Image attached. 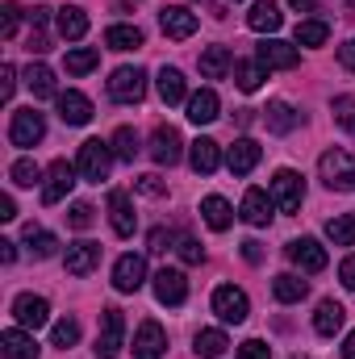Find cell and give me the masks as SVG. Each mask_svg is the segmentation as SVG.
<instances>
[{
	"label": "cell",
	"mask_w": 355,
	"mask_h": 359,
	"mask_svg": "<svg viewBox=\"0 0 355 359\" xmlns=\"http://www.w3.org/2000/svg\"><path fill=\"white\" fill-rule=\"evenodd\" d=\"M155 297H159V305H184V297H188L184 271H176V268L155 271Z\"/></svg>",
	"instance_id": "obj_16"
},
{
	"label": "cell",
	"mask_w": 355,
	"mask_h": 359,
	"mask_svg": "<svg viewBox=\"0 0 355 359\" xmlns=\"http://www.w3.org/2000/svg\"><path fill=\"white\" fill-rule=\"evenodd\" d=\"M201 217H205L209 230H226V226L234 222V209H230L226 196H205V201H201Z\"/></svg>",
	"instance_id": "obj_28"
},
{
	"label": "cell",
	"mask_w": 355,
	"mask_h": 359,
	"mask_svg": "<svg viewBox=\"0 0 355 359\" xmlns=\"http://www.w3.org/2000/svg\"><path fill=\"white\" fill-rule=\"evenodd\" d=\"M0 355L4 359H38L42 355V347L34 343V334H25V330H4L0 334Z\"/></svg>",
	"instance_id": "obj_21"
},
{
	"label": "cell",
	"mask_w": 355,
	"mask_h": 359,
	"mask_svg": "<svg viewBox=\"0 0 355 359\" xmlns=\"http://www.w3.org/2000/svg\"><path fill=\"white\" fill-rule=\"evenodd\" d=\"M213 313H217L222 322L239 326V322H247V313H251V301H247V292H243V288H234V284H222V288H213Z\"/></svg>",
	"instance_id": "obj_7"
},
{
	"label": "cell",
	"mask_w": 355,
	"mask_h": 359,
	"mask_svg": "<svg viewBox=\"0 0 355 359\" xmlns=\"http://www.w3.org/2000/svg\"><path fill=\"white\" fill-rule=\"evenodd\" d=\"M330 38V25L326 21H301L297 25V46H322Z\"/></svg>",
	"instance_id": "obj_41"
},
{
	"label": "cell",
	"mask_w": 355,
	"mask_h": 359,
	"mask_svg": "<svg viewBox=\"0 0 355 359\" xmlns=\"http://www.w3.org/2000/svg\"><path fill=\"white\" fill-rule=\"evenodd\" d=\"M168 351V334L159 322H142L138 334H134V359H163Z\"/></svg>",
	"instance_id": "obj_13"
},
{
	"label": "cell",
	"mask_w": 355,
	"mask_h": 359,
	"mask_svg": "<svg viewBox=\"0 0 355 359\" xmlns=\"http://www.w3.org/2000/svg\"><path fill=\"white\" fill-rule=\"evenodd\" d=\"M17 217V205H13V196H0V222H13Z\"/></svg>",
	"instance_id": "obj_55"
},
{
	"label": "cell",
	"mask_w": 355,
	"mask_h": 359,
	"mask_svg": "<svg viewBox=\"0 0 355 359\" xmlns=\"http://www.w3.org/2000/svg\"><path fill=\"white\" fill-rule=\"evenodd\" d=\"M272 292H276V301H280V305H297V301H305L309 284H305L301 276L284 271V276H276V280H272Z\"/></svg>",
	"instance_id": "obj_29"
},
{
	"label": "cell",
	"mask_w": 355,
	"mask_h": 359,
	"mask_svg": "<svg viewBox=\"0 0 355 359\" xmlns=\"http://www.w3.org/2000/svg\"><path fill=\"white\" fill-rule=\"evenodd\" d=\"M339 280H343V288H351V292H355V255H347V259H343Z\"/></svg>",
	"instance_id": "obj_52"
},
{
	"label": "cell",
	"mask_w": 355,
	"mask_h": 359,
	"mask_svg": "<svg viewBox=\"0 0 355 359\" xmlns=\"http://www.w3.org/2000/svg\"><path fill=\"white\" fill-rule=\"evenodd\" d=\"M267 80V67L255 59V63H234V84L243 92H260V84Z\"/></svg>",
	"instance_id": "obj_37"
},
{
	"label": "cell",
	"mask_w": 355,
	"mask_h": 359,
	"mask_svg": "<svg viewBox=\"0 0 355 359\" xmlns=\"http://www.w3.org/2000/svg\"><path fill=\"white\" fill-rule=\"evenodd\" d=\"M134 188H138V192H147V196H163V192H168V184H163L159 176H138V180H134Z\"/></svg>",
	"instance_id": "obj_51"
},
{
	"label": "cell",
	"mask_w": 355,
	"mask_h": 359,
	"mask_svg": "<svg viewBox=\"0 0 355 359\" xmlns=\"http://www.w3.org/2000/svg\"><path fill=\"white\" fill-rule=\"evenodd\" d=\"M176 251H180V259H184V264H201V259H205V251H201V243H196V238H188V234H180Z\"/></svg>",
	"instance_id": "obj_48"
},
{
	"label": "cell",
	"mask_w": 355,
	"mask_h": 359,
	"mask_svg": "<svg viewBox=\"0 0 355 359\" xmlns=\"http://www.w3.org/2000/svg\"><path fill=\"white\" fill-rule=\"evenodd\" d=\"M339 63H343L347 72H355V38H351V42H343V46H339Z\"/></svg>",
	"instance_id": "obj_54"
},
{
	"label": "cell",
	"mask_w": 355,
	"mask_h": 359,
	"mask_svg": "<svg viewBox=\"0 0 355 359\" xmlns=\"http://www.w3.org/2000/svg\"><path fill=\"white\" fill-rule=\"evenodd\" d=\"M59 34H63L67 42L84 38V34H88V13H84L80 4H67V8H59Z\"/></svg>",
	"instance_id": "obj_30"
},
{
	"label": "cell",
	"mask_w": 355,
	"mask_h": 359,
	"mask_svg": "<svg viewBox=\"0 0 355 359\" xmlns=\"http://www.w3.org/2000/svg\"><path fill=\"white\" fill-rule=\"evenodd\" d=\"M226 347H230V339H226L222 330H201V334H196V343H192V351H196L201 359L226 355Z\"/></svg>",
	"instance_id": "obj_36"
},
{
	"label": "cell",
	"mask_w": 355,
	"mask_h": 359,
	"mask_svg": "<svg viewBox=\"0 0 355 359\" xmlns=\"http://www.w3.org/2000/svg\"><path fill=\"white\" fill-rule=\"evenodd\" d=\"M159 25H163V34H168V38L184 42V38H192V34H196V13H188L184 4H168V8H159Z\"/></svg>",
	"instance_id": "obj_14"
},
{
	"label": "cell",
	"mask_w": 355,
	"mask_h": 359,
	"mask_svg": "<svg viewBox=\"0 0 355 359\" xmlns=\"http://www.w3.org/2000/svg\"><path fill=\"white\" fill-rule=\"evenodd\" d=\"M184 76H180V67H163L159 72V96H163V104H180L184 100Z\"/></svg>",
	"instance_id": "obj_38"
},
{
	"label": "cell",
	"mask_w": 355,
	"mask_h": 359,
	"mask_svg": "<svg viewBox=\"0 0 355 359\" xmlns=\"http://www.w3.org/2000/svg\"><path fill=\"white\" fill-rule=\"evenodd\" d=\"M67 222H72V230H88L92 222H96V209H92L88 201H76V205L67 209Z\"/></svg>",
	"instance_id": "obj_45"
},
{
	"label": "cell",
	"mask_w": 355,
	"mask_h": 359,
	"mask_svg": "<svg viewBox=\"0 0 355 359\" xmlns=\"http://www.w3.org/2000/svg\"><path fill=\"white\" fill-rule=\"evenodd\" d=\"M176 243H180L176 230H163V226H159V230H151V251H155V255H168Z\"/></svg>",
	"instance_id": "obj_46"
},
{
	"label": "cell",
	"mask_w": 355,
	"mask_h": 359,
	"mask_svg": "<svg viewBox=\"0 0 355 359\" xmlns=\"http://www.w3.org/2000/svg\"><path fill=\"white\" fill-rule=\"evenodd\" d=\"M188 163H192L196 176H209V172H217V163H222V147H217L213 138H196V142L188 147Z\"/></svg>",
	"instance_id": "obj_22"
},
{
	"label": "cell",
	"mask_w": 355,
	"mask_h": 359,
	"mask_svg": "<svg viewBox=\"0 0 355 359\" xmlns=\"http://www.w3.org/2000/svg\"><path fill=\"white\" fill-rule=\"evenodd\" d=\"M343 322H347V309H343L339 301H322L318 313H314V330H318L322 339H335V334L343 330Z\"/></svg>",
	"instance_id": "obj_24"
},
{
	"label": "cell",
	"mask_w": 355,
	"mask_h": 359,
	"mask_svg": "<svg viewBox=\"0 0 355 359\" xmlns=\"http://www.w3.org/2000/svg\"><path fill=\"white\" fill-rule=\"evenodd\" d=\"M343 359H355V330L347 334V343H343Z\"/></svg>",
	"instance_id": "obj_58"
},
{
	"label": "cell",
	"mask_w": 355,
	"mask_h": 359,
	"mask_svg": "<svg viewBox=\"0 0 355 359\" xmlns=\"http://www.w3.org/2000/svg\"><path fill=\"white\" fill-rule=\"evenodd\" d=\"M25 88L34 92L38 100H46V96H59V88H55V72H51L46 63H29V72H25Z\"/></svg>",
	"instance_id": "obj_31"
},
{
	"label": "cell",
	"mask_w": 355,
	"mask_h": 359,
	"mask_svg": "<svg viewBox=\"0 0 355 359\" xmlns=\"http://www.w3.org/2000/svg\"><path fill=\"white\" fill-rule=\"evenodd\" d=\"M297 126H301V113H297L288 100H272V104H267V130H272V134H293Z\"/></svg>",
	"instance_id": "obj_27"
},
{
	"label": "cell",
	"mask_w": 355,
	"mask_h": 359,
	"mask_svg": "<svg viewBox=\"0 0 355 359\" xmlns=\"http://www.w3.org/2000/svg\"><path fill=\"white\" fill-rule=\"evenodd\" d=\"M288 259H293L301 271H309V276L326 268V251H322L314 238H293V243H288Z\"/></svg>",
	"instance_id": "obj_19"
},
{
	"label": "cell",
	"mask_w": 355,
	"mask_h": 359,
	"mask_svg": "<svg viewBox=\"0 0 355 359\" xmlns=\"http://www.w3.org/2000/svg\"><path fill=\"white\" fill-rule=\"evenodd\" d=\"M113 147L109 142H100V138H88L84 147H80V159H76V168H80V176L92 180V184H100V180H109V168H113Z\"/></svg>",
	"instance_id": "obj_4"
},
{
	"label": "cell",
	"mask_w": 355,
	"mask_h": 359,
	"mask_svg": "<svg viewBox=\"0 0 355 359\" xmlns=\"http://www.w3.org/2000/svg\"><path fill=\"white\" fill-rule=\"evenodd\" d=\"M25 247H29V255H34V259H51V255L59 251V238H55L51 230L25 226Z\"/></svg>",
	"instance_id": "obj_33"
},
{
	"label": "cell",
	"mask_w": 355,
	"mask_h": 359,
	"mask_svg": "<svg viewBox=\"0 0 355 359\" xmlns=\"http://www.w3.org/2000/svg\"><path fill=\"white\" fill-rule=\"evenodd\" d=\"M55 100H59V117H63L67 126H88L92 121V100L84 96V92L67 88V92H59Z\"/></svg>",
	"instance_id": "obj_17"
},
{
	"label": "cell",
	"mask_w": 355,
	"mask_h": 359,
	"mask_svg": "<svg viewBox=\"0 0 355 359\" xmlns=\"http://www.w3.org/2000/svg\"><path fill=\"white\" fill-rule=\"evenodd\" d=\"M51 343H55L59 351L76 347V343H80V322H76V318H63V322H55V330H51Z\"/></svg>",
	"instance_id": "obj_42"
},
{
	"label": "cell",
	"mask_w": 355,
	"mask_h": 359,
	"mask_svg": "<svg viewBox=\"0 0 355 359\" xmlns=\"http://www.w3.org/2000/svg\"><path fill=\"white\" fill-rule=\"evenodd\" d=\"M17 21H21V8L8 0V4L0 8V38H13V34H17Z\"/></svg>",
	"instance_id": "obj_47"
},
{
	"label": "cell",
	"mask_w": 355,
	"mask_h": 359,
	"mask_svg": "<svg viewBox=\"0 0 355 359\" xmlns=\"http://www.w3.org/2000/svg\"><path fill=\"white\" fill-rule=\"evenodd\" d=\"M318 176L326 188H335V192H355V155L347 151H326L322 159H318Z\"/></svg>",
	"instance_id": "obj_1"
},
{
	"label": "cell",
	"mask_w": 355,
	"mask_h": 359,
	"mask_svg": "<svg viewBox=\"0 0 355 359\" xmlns=\"http://www.w3.org/2000/svg\"><path fill=\"white\" fill-rule=\"evenodd\" d=\"M272 209H276V201H272V192L264 188H247V196H243V222L247 226H267L272 222Z\"/></svg>",
	"instance_id": "obj_18"
},
{
	"label": "cell",
	"mask_w": 355,
	"mask_h": 359,
	"mask_svg": "<svg viewBox=\"0 0 355 359\" xmlns=\"http://www.w3.org/2000/svg\"><path fill=\"white\" fill-rule=\"evenodd\" d=\"M180 155H184L180 130L176 126H159V130L151 134V159H155L159 168H172V163H180Z\"/></svg>",
	"instance_id": "obj_11"
},
{
	"label": "cell",
	"mask_w": 355,
	"mask_h": 359,
	"mask_svg": "<svg viewBox=\"0 0 355 359\" xmlns=\"http://www.w3.org/2000/svg\"><path fill=\"white\" fill-rule=\"evenodd\" d=\"M13 318H17V326H21V330H38V326H46V322H51V305H46V297L21 292V297L13 301Z\"/></svg>",
	"instance_id": "obj_10"
},
{
	"label": "cell",
	"mask_w": 355,
	"mask_h": 359,
	"mask_svg": "<svg viewBox=\"0 0 355 359\" xmlns=\"http://www.w3.org/2000/svg\"><path fill=\"white\" fill-rule=\"evenodd\" d=\"M105 46L109 50H138L142 46V29L138 25H109L105 29Z\"/></svg>",
	"instance_id": "obj_32"
},
{
	"label": "cell",
	"mask_w": 355,
	"mask_h": 359,
	"mask_svg": "<svg viewBox=\"0 0 355 359\" xmlns=\"http://www.w3.org/2000/svg\"><path fill=\"white\" fill-rule=\"evenodd\" d=\"M13 259H17V243L0 238V264H13Z\"/></svg>",
	"instance_id": "obj_56"
},
{
	"label": "cell",
	"mask_w": 355,
	"mask_h": 359,
	"mask_svg": "<svg viewBox=\"0 0 355 359\" xmlns=\"http://www.w3.org/2000/svg\"><path fill=\"white\" fill-rule=\"evenodd\" d=\"M217 92L213 88H201L188 96V121H196V126H209V121H217Z\"/></svg>",
	"instance_id": "obj_26"
},
{
	"label": "cell",
	"mask_w": 355,
	"mask_h": 359,
	"mask_svg": "<svg viewBox=\"0 0 355 359\" xmlns=\"http://www.w3.org/2000/svg\"><path fill=\"white\" fill-rule=\"evenodd\" d=\"M243 259H247V264H260V259H264V247H260L255 238H247V243H243Z\"/></svg>",
	"instance_id": "obj_53"
},
{
	"label": "cell",
	"mask_w": 355,
	"mask_h": 359,
	"mask_svg": "<svg viewBox=\"0 0 355 359\" xmlns=\"http://www.w3.org/2000/svg\"><path fill=\"white\" fill-rule=\"evenodd\" d=\"M109 147H113V155H117L121 163H134V155L142 151V142H138V134H134L130 126H121V130L113 134V142H109Z\"/></svg>",
	"instance_id": "obj_39"
},
{
	"label": "cell",
	"mask_w": 355,
	"mask_h": 359,
	"mask_svg": "<svg viewBox=\"0 0 355 359\" xmlns=\"http://www.w3.org/2000/svg\"><path fill=\"white\" fill-rule=\"evenodd\" d=\"M8 180H13L17 188H34V184L42 180V168H38L34 159H17V163L8 168Z\"/></svg>",
	"instance_id": "obj_43"
},
{
	"label": "cell",
	"mask_w": 355,
	"mask_h": 359,
	"mask_svg": "<svg viewBox=\"0 0 355 359\" xmlns=\"http://www.w3.org/2000/svg\"><path fill=\"white\" fill-rule=\"evenodd\" d=\"M260 142L255 138H239L230 151H226V168L234 172V176H247V172H255V163H260Z\"/></svg>",
	"instance_id": "obj_20"
},
{
	"label": "cell",
	"mask_w": 355,
	"mask_h": 359,
	"mask_svg": "<svg viewBox=\"0 0 355 359\" xmlns=\"http://www.w3.org/2000/svg\"><path fill=\"white\" fill-rule=\"evenodd\" d=\"M109 96L117 104H138L147 96V72L142 67H117L109 76Z\"/></svg>",
	"instance_id": "obj_5"
},
{
	"label": "cell",
	"mask_w": 355,
	"mask_h": 359,
	"mask_svg": "<svg viewBox=\"0 0 355 359\" xmlns=\"http://www.w3.org/2000/svg\"><path fill=\"white\" fill-rule=\"evenodd\" d=\"M293 359H305V355H293Z\"/></svg>",
	"instance_id": "obj_59"
},
{
	"label": "cell",
	"mask_w": 355,
	"mask_h": 359,
	"mask_svg": "<svg viewBox=\"0 0 355 359\" xmlns=\"http://www.w3.org/2000/svg\"><path fill=\"white\" fill-rule=\"evenodd\" d=\"M280 21H284V13H280V4H276V0H255V4H251V13H247V25H251V29H260V34H276V29H280Z\"/></svg>",
	"instance_id": "obj_25"
},
{
	"label": "cell",
	"mask_w": 355,
	"mask_h": 359,
	"mask_svg": "<svg viewBox=\"0 0 355 359\" xmlns=\"http://www.w3.org/2000/svg\"><path fill=\"white\" fill-rule=\"evenodd\" d=\"M255 59L264 63L267 72H293V67L301 63L297 46H288V42H280V38H264V42L255 46Z\"/></svg>",
	"instance_id": "obj_9"
},
{
	"label": "cell",
	"mask_w": 355,
	"mask_h": 359,
	"mask_svg": "<svg viewBox=\"0 0 355 359\" xmlns=\"http://www.w3.org/2000/svg\"><path fill=\"white\" fill-rule=\"evenodd\" d=\"M326 238L335 247H355V213H339L326 222Z\"/></svg>",
	"instance_id": "obj_35"
},
{
	"label": "cell",
	"mask_w": 355,
	"mask_h": 359,
	"mask_svg": "<svg viewBox=\"0 0 355 359\" xmlns=\"http://www.w3.org/2000/svg\"><path fill=\"white\" fill-rule=\"evenodd\" d=\"M13 92H17V72H13V63H4L0 67V100H13Z\"/></svg>",
	"instance_id": "obj_50"
},
{
	"label": "cell",
	"mask_w": 355,
	"mask_h": 359,
	"mask_svg": "<svg viewBox=\"0 0 355 359\" xmlns=\"http://www.w3.org/2000/svg\"><path fill=\"white\" fill-rule=\"evenodd\" d=\"M330 113H335V121H339L347 134H355V100L351 96H335V100H330Z\"/></svg>",
	"instance_id": "obj_44"
},
{
	"label": "cell",
	"mask_w": 355,
	"mask_h": 359,
	"mask_svg": "<svg viewBox=\"0 0 355 359\" xmlns=\"http://www.w3.org/2000/svg\"><path fill=\"white\" fill-rule=\"evenodd\" d=\"M42 138H46V117H42L34 104H29V109H17L13 121H8V142L25 151V147H38Z\"/></svg>",
	"instance_id": "obj_3"
},
{
	"label": "cell",
	"mask_w": 355,
	"mask_h": 359,
	"mask_svg": "<svg viewBox=\"0 0 355 359\" xmlns=\"http://www.w3.org/2000/svg\"><path fill=\"white\" fill-rule=\"evenodd\" d=\"M272 201H276L280 213H297V209H301L305 184H301V176H297L293 168H280V172L272 176Z\"/></svg>",
	"instance_id": "obj_6"
},
{
	"label": "cell",
	"mask_w": 355,
	"mask_h": 359,
	"mask_svg": "<svg viewBox=\"0 0 355 359\" xmlns=\"http://www.w3.org/2000/svg\"><path fill=\"white\" fill-rule=\"evenodd\" d=\"M96 63H100V50H92V46H76V50H67V72H72V76H88Z\"/></svg>",
	"instance_id": "obj_40"
},
{
	"label": "cell",
	"mask_w": 355,
	"mask_h": 359,
	"mask_svg": "<svg viewBox=\"0 0 355 359\" xmlns=\"http://www.w3.org/2000/svg\"><path fill=\"white\" fill-rule=\"evenodd\" d=\"M288 4H293L297 13H314V8H318V0H288Z\"/></svg>",
	"instance_id": "obj_57"
},
{
	"label": "cell",
	"mask_w": 355,
	"mask_h": 359,
	"mask_svg": "<svg viewBox=\"0 0 355 359\" xmlns=\"http://www.w3.org/2000/svg\"><path fill=\"white\" fill-rule=\"evenodd\" d=\"M76 172L80 168H72L67 159H55L51 168H46V184H42V205H59L72 188H76Z\"/></svg>",
	"instance_id": "obj_8"
},
{
	"label": "cell",
	"mask_w": 355,
	"mask_h": 359,
	"mask_svg": "<svg viewBox=\"0 0 355 359\" xmlns=\"http://www.w3.org/2000/svg\"><path fill=\"white\" fill-rule=\"evenodd\" d=\"M239 359H272V347H267L264 339H247L239 347Z\"/></svg>",
	"instance_id": "obj_49"
},
{
	"label": "cell",
	"mask_w": 355,
	"mask_h": 359,
	"mask_svg": "<svg viewBox=\"0 0 355 359\" xmlns=\"http://www.w3.org/2000/svg\"><path fill=\"white\" fill-rule=\"evenodd\" d=\"M230 72V50L226 46H209L205 55H201V76L205 80H222Z\"/></svg>",
	"instance_id": "obj_34"
},
{
	"label": "cell",
	"mask_w": 355,
	"mask_h": 359,
	"mask_svg": "<svg viewBox=\"0 0 355 359\" xmlns=\"http://www.w3.org/2000/svg\"><path fill=\"white\" fill-rule=\"evenodd\" d=\"M147 284V259L142 255H121L113 264V288L117 292H138Z\"/></svg>",
	"instance_id": "obj_12"
},
{
	"label": "cell",
	"mask_w": 355,
	"mask_h": 359,
	"mask_svg": "<svg viewBox=\"0 0 355 359\" xmlns=\"http://www.w3.org/2000/svg\"><path fill=\"white\" fill-rule=\"evenodd\" d=\"M126 347V318L117 305L100 309V334H96V359H117Z\"/></svg>",
	"instance_id": "obj_2"
},
{
	"label": "cell",
	"mask_w": 355,
	"mask_h": 359,
	"mask_svg": "<svg viewBox=\"0 0 355 359\" xmlns=\"http://www.w3.org/2000/svg\"><path fill=\"white\" fill-rule=\"evenodd\" d=\"M109 222H113V234H117V238H130V234H134V226H138L134 205H130V196H126L121 188H113V192H109Z\"/></svg>",
	"instance_id": "obj_15"
},
{
	"label": "cell",
	"mask_w": 355,
	"mask_h": 359,
	"mask_svg": "<svg viewBox=\"0 0 355 359\" xmlns=\"http://www.w3.org/2000/svg\"><path fill=\"white\" fill-rule=\"evenodd\" d=\"M63 264H67L72 276H88V271H96V264H100V247H96V243H72L67 255H63Z\"/></svg>",
	"instance_id": "obj_23"
}]
</instances>
